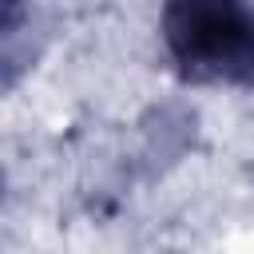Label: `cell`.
Returning <instances> with one entry per match:
<instances>
[{
    "label": "cell",
    "instance_id": "1",
    "mask_svg": "<svg viewBox=\"0 0 254 254\" xmlns=\"http://www.w3.org/2000/svg\"><path fill=\"white\" fill-rule=\"evenodd\" d=\"M167 40L179 60L234 79H254V12L242 0H175Z\"/></svg>",
    "mask_w": 254,
    "mask_h": 254
}]
</instances>
